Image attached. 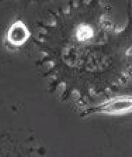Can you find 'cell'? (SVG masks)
<instances>
[{"instance_id": "obj_1", "label": "cell", "mask_w": 132, "mask_h": 157, "mask_svg": "<svg viewBox=\"0 0 132 157\" xmlns=\"http://www.w3.org/2000/svg\"><path fill=\"white\" fill-rule=\"evenodd\" d=\"M132 111V95H123L113 97L99 106L84 112L85 117L92 113H104L107 114H123Z\"/></svg>"}, {"instance_id": "obj_2", "label": "cell", "mask_w": 132, "mask_h": 157, "mask_svg": "<svg viewBox=\"0 0 132 157\" xmlns=\"http://www.w3.org/2000/svg\"><path fill=\"white\" fill-rule=\"evenodd\" d=\"M29 32L25 25L21 21L15 22L8 32L7 38L9 43L16 47L21 46L29 36Z\"/></svg>"}, {"instance_id": "obj_3", "label": "cell", "mask_w": 132, "mask_h": 157, "mask_svg": "<svg viewBox=\"0 0 132 157\" xmlns=\"http://www.w3.org/2000/svg\"><path fill=\"white\" fill-rule=\"evenodd\" d=\"M93 36V29L88 25H80L77 29V38L80 41H85Z\"/></svg>"}]
</instances>
